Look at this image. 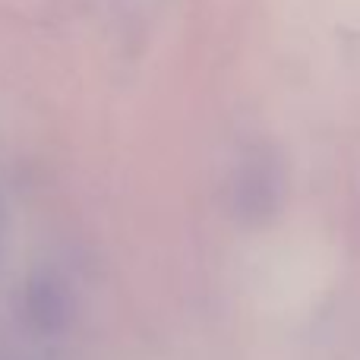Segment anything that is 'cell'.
<instances>
[{"mask_svg":"<svg viewBox=\"0 0 360 360\" xmlns=\"http://www.w3.org/2000/svg\"><path fill=\"white\" fill-rule=\"evenodd\" d=\"M243 184L237 190V199L247 209V215H266V205L275 199V168L266 158H253V162L243 168Z\"/></svg>","mask_w":360,"mask_h":360,"instance_id":"2","label":"cell"},{"mask_svg":"<svg viewBox=\"0 0 360 360\" xmlns=\"http://www.w3.org/2000/svg\"><path fill=\"white\" fill-rule=\"evenodd\" d=\"M25 316L44 335H54L70 319V294L54 275L41 272L25 288Z\"/></svg>","mask_w":360,"mask_h":360,"instance_id":"1","label":"cell"}]
</instances>
